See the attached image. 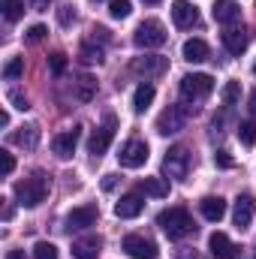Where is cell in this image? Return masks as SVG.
Masks as SVG:
<instances>
[{"label": "cell", "instance_id": "1", "mask_svg": "<svg viewBox=\"0 0 256 259\" xmlns=\"http://www.w3.org/2000/svg\"><path fill=\"white\" fill-rule=\"evenodd\" d=\"M157 226H160L172 241L187 238V235L196 232V223H193V217H190V211H187V208H166V211H160Z\"/></svg>", "mask_w": 256, "mask_h": 259}, {"label": "cell", "instance_id": "2", "mask_svg": "<svg viewBox=\"0 0 256 259\" xmlns=\"http://www.w3.org/2000/svg\"><path fill=\"white\" fill-rule=\"evenodd\" d=\"M49 187H52V184H49V175H46V172H33L30 178H24V181L15 184V196H18V202H21L24 208H36V205L46 202Z\"/></svg>", "mask_w": 256, "mask_h": 259}, {"label": "cell", "instance_id": "3", "mask_svg": "<svg viewBox=\"0 0 256 259\" xmlns=\"http://www.w3.org/2000/svg\"><path fill=\"white\" fill-rule=\"evenodd\" d=\"M214 91V78L208 75V72H190V75H184L181 78V84H178V94H181V100L196 109V103H202L208 94Z\"/></svg>", "mask_w": 256, "mask_h": 259}, {"label": "cell", "instance_id": "4", "mask_svg": "<svg viewBox=\"0 0 256 259\" xmlns=\"http://www.w3.org/2000/svg\"><path fill=\"white\" fill-rule=\"evenodd\" d=\"M190 166H193V157H190V151H187L184 145L169 148L166 157H163V169H166V175L175 178V181H184V178L190 175Z\"/></svg>", "mask_w": 256, "mask_h": 259}, {"label": "cell", "instance_id": "5", "mask_svg": "<svg viewBox=\"0 0 256 259\" xmlns=\"http://www.w3.org/2000/svg\"><path fill=\"white\" fill-rule=\"evenodd\" d=\"M133 42H136L139 49H160V46L166 42V27H163L157 18H145V21L136 27Z\"/></svg>", "mask_w": 256, "mask_h": 259}, {"label": "cell", "instance_id": "6", "mask_svg": "<svg viewBox=\"0 0 256 259\" xmlns=\"http://www.w3.org/2000/svg\"><path fill=\"white\" fill-rule=\"evenodd\" d=\"M115 127H118L115 115H106V124L94 130V136H91V142H88V151H91L97 160L109 151V145H112V139H115Z\"/></svg>", "mask_w": 256, "mask_h": 259}, {"label": "cell", "instance_id": "7", "mask_svg": "<svg viewBox=\"0 0 256 259\" xmlns=\"http://www.w3.org/2000/svg\"><path fill=\"white\" fill-rule=\"evenodd\" d=\"M121 247H124V253H127L130 259H157L160 256L157 244H154L151 238H145V235H127V238L121 241Z\"/></svg>", "mask_w": 256, "mask_h": 259}, {"label": "cell", "instance_id": "8", "mask_svg": "<svg viewBox=\"0 0 256 259\" xmlns=\"http://www.w3.org/2000/svg\"><path fill=\"white\" fill-rule=\"evenodd\" d=\"M118 160H121L124 169H139V166H145V163H148V142H142V139H130L127 145L121 148Z\"/></svg>", "mask_w": 256, "mask_h": 259}, {"label": "cell", "instance_id": "9", "mask_svg": "<svg viewBox=\"0 0 256 259\" xmlns=\"http://www.w3.org/2000/svg\"><path fill=\"white\" fill-rule=\"evenodd\" d=\"M184 124H187V109H184V106H169V109H163L160 118H157V133L169 136V133L184 130Z\"/></svg>", "mask_w": 256, "mask_h": 259}, {"label": "cell", "instance_id": "10", "mask_svg": "<svg viewBox=\"0 0 256 259\" xmlns=\"http://www.w3.org/2000/svg\"><path fill=\"white\" fill-rule=\"evenodd\" d=\"M97 217H100V208H97L94 202H88V205H78V208L69 211L66 226H69V229H88V226L97 223Z\"/></svg>", "mask_w": 256, "mask_h": 259}, {"label": "cell", "instance_id": "11", "mask_svg": "<svg viewBox=\"0 0 256 259\" xmlns=\"http://www.w3.org/2000/svg\"><path fill=\"white\" fill-rule=\"evenodd\" d=\"M78 136H81V127H72V130L58 133V136L52 139V151H55L61 160H69L72 151H75V145H78Z\"/></svg>", "mask_w": 256, "mask_h": 259}, {"label": "cell", "instance_id": "12", "mask_svg": "<svg viewBox=\"0 0 256 259\" xmlns=\"http://www.w3.org/2000/svg\"><path fill=\"white\" fill-rule=\"evenodd\" d=\"M166 66H169L166 58H160V55H145V58H136V61H133V72L151 78V75H163Z\"/></svg>", "mask_w": 256, "mask_h": 259}, {"label": "cell", "instance_id": "13", "mask_svg": "<svg viewBox=\"0 0 256 259\" xmlns=\"http://www.w3.org/2000/svg\"><path fill=\"white\" fill-rule=\"evenodd\" d=\"M142 211H145V199H142L139 190L121 196V202H115V214H118L121 220H133V217H139Z\"/></svg>", "mask_w": 256, "mask_h": 259}, {"label": "cell", "instance_id": "14", "mask_svg": "<svg viewBox=\"0 0 256 259\" xmlns=\"http://www.w3.org/2000/svg\"><path fill=\"white\" fill-rule=\"evenodd\" d=\"M253 211H256V199L250 193L238 196L235 199V211H232V220H235V226L238 229H247L250 226V220H253Z\"/></svg>", "mask_w": 256, "mask_h": 259}, {"label": "cell", "instance_id": "15", "mask_svg": "<svg viewBox=\"0 0 256 259\" xmlns=\"http://www.w3.org/2000/svg\"><path fill=\"white\" fill-rule=\"evenodd\" d=\"M172 21L178 27H193V24H199V9L190 0H175L172 3Z\"/></svg>", "mask_w": 256, "mask_h": 259}, {"label": "cell", "instance_id": "16", "mask_svg": "<svg viewBox=\"0 0 256 259\" xmlns=\"http://www.w3.org/2000/svg\"><path fill=\"white\" fill-rule=\"evenodd\" d=\"M103 250V238L100 235H84L78 241H72V256L75 259H97Z\"/></svg>", "mask_w": 256, "mask_h": 259}, {"label": "cell", "instance_id": "17", "mask_svg": "<svg viewBox=\"0 0 256 259\" xmlns=\"http://www.w3.org/2000/svg\"><path fill=\"white\" fill-rule=\"evenodd\" d=\"M214 21L217 24H235L241 18V6L235 0H214Z\"/></svg>", "mask_w": 256, "mask_h": 259}, {"label": "cell", "instance_id": "18", "mask_svg": "<svg viewBox=\"0 0 256 259\" xmlns=\"http://www.w3.org/2000/svg\"><path fill=\"white\" fill-rule=\"evenodd\" d=\"M199 211H202V217H205V220L220 223V220L226 217V202H223L220 196H205V199L199 202Z\"/></svg>", "mask_w": 256, "mask_h": 259}, {"label": "cell", "instance_id": "19", "mask_svg": "<svg viewBox=\"0 0 256 259\" xmlns=\"http://www.w3.org/2000/svg\"><path fill=\"white\" fill-rule=\"evenodd\" d=\"M208 247H211V256L214 259H235V244L229 241V235H223V232H214L211 238H208Z\"/></svg>", "mask_w": 256, "mask_h": 259}, {"label": "cell", "instance_id": "20", "mask_svg": "<svg viewBox=\"0 0 256 259\" xmlns=\"http://www.w3.org/2000/svg\"><path fill=\"white\" fill-rule=\"evenodd\" d=\"M247 42H250V36H247V30L241 27H232V30H226L223 33V46H226V52L229 55H241L244 49H247Z\"/></svg>", "mask_w": 256, "mask_h": 259}, {"label": "cell", "instance_id": "21", "mask_svg": "<svg viewBox=\"0 0 256 259\" xmlns=\"http://www.w3.org/2000/svg\"><path fill=\"white\" fill-rule=\"evenodd\" d=\"M184 61H190V64L208 61V42L205 39H187L184 42Z\"/></svg>", "mask_w": 256, "mask_h": 259}, {"label": "cell", "instance_id": "22", "mask_svg": "<svg viewBox=\"0 0 256 259\" xmlns=\"http://www.w3.org/2000/svg\"><path fill=\"white\" fill-rule=\"evenodd\" d=\"M94 97H97V78L94 75H78L75 78V100L91 103Z\"/></svg>", "mask_w": 256, "mask_h": 259}, {"label": "cell", "instance_id": "23", "mask_svg": "<svg viewBox=\"0 0 256 259\" xmlns=\"http://www.w3.org/2000/svg\"><path fill=\"white\" fill-rule=\"evenodd\" d=\"M154 94H157L154 84H151V81H142V84L136 88V94H133V109H136V112H145V109L154 103Z\"/></svg>", "mask_w": 256, "mask_h": 259}, {"label": "cell", "instance_id": "24", "mask_svg": "<svg viewBox=\"0 0 256 259\" xmlns=\"http://www.w3.org/2000/svg\"><path fill=\"white\" fill-rule=\"evenodd\" d=\"M139 193L163 199V196H169V184H166L163 178H145V181H139Z\"/></svg>", "mask_w": 256, "mask_h": 259}, {"label": "cell", "instance_id": "25", "mask_svg": "<svg viewBox=\"0 0 256 259\" xmlns=\"http://www.w3.org/2000/svg\"><path fill=\"white\" fill-rule=\"evenodd\" d=\"M9 142L12 145H21V148H36V142H39V127H24V133H12L9 136Z\"/></svg>", "mask_w": 256, "mask_h": 259}, {"label": "cell", "instance_id": "26", "mask_svg": "<svg viewBox=\"0 0 256 259\" xmlns=\"http://www.w3.org/2000/svg\"><path fill=\"white\" fill-rule=\"evenodd\" d=\"M0 9L6 21H18L24 15V0H0Z\"/></svg>", "mask_w": 256, "mask_h": 259}, {"label": "cell", "instance_id": "27", "mask_svg": "<svg viewBox=\"0 0 256 259\" xmlns=\"http://www.w3.org/2000/svg\"><path fill=\"white\" fill-rule=\"evenodd\" d=\"M78 58H81L84 64H103V61H106V58H103V49H100V46H91V42H84V46H81Z\"/></svg>", "mask_w": 256, "mask_h": 259}, {"label": "cell", "instance_id": "28", "mask_svg": "<svg viewBox=\"0 0 256 259\" xmlns=\"http://www.w3.org/2000/svg\"><path fill=\"white\" fill-rule=\"evenodd\" d=\"M238 139H241V145H256V121H241Z\"/></svg>", "mask_w": 256, "mask_h": 259}, {"label": "cell", "instance_id": "29", "mask_svg": "<svg viewBox=\"0 0 256 259\" xmlns=\"http://www.w3.org/2000/svg\"><path fill=\"white\" fill-rule=\"evenodd\" d=\"M21 72H24V58H12L9 64L3 66V78H6V81H12V78H18Z\"/></svg>", "mask_w": 256, "mask_h": 259}, {"label": "cell", "instance_id": "30", "mask_svg": "<svg viewBox=\"0 0 256 259\" xmlns=\"http://www.w3.org/2000/svg\"><path fill=\"white\" fill-rule=\"evenodd\" d=\"M33 259H58V247L52 241H39L33 247Z\"/></svg>", "mask_w": 256, "mask_h": 259}, {"label": "cell", "instance_id": "31", "mask_svg": "<svg viewBox=\"0 0 256 259\" xmlns=\"http://www.w3.org/2000/svg\"><path fill=\"white\" fill-rule=\"evenodd\" d=\"M130 12H133L130 0H112V3H109V15H112V18H127Z\"/></svg>", "mask_w": 256, "mask_h": 259}, {"label": "cell", "instance_id": "32", "mask_svg": "<svg viewBox=\"0 0 256 259\" xmlns=\"http://www.w3.org/2000/svg\"><path fill=\"white\" fill-rule=\"evenodd\" d=\"M238 97H241V84H238V81H229V84L223 88V103H226V106H235Z\"/></svg>", "mask_w": 256, "mask_h": 259}, {"label": "cell", "instance_id": "33", "mask_svg": "<svg viewBox=\"0 0 256 259\" xmlns=\"http://www.w3.org/2000/svg\"><path fill=\"white\" fill-rule=\"evenodd\" d=\"M58 21H61L64 27H69V24L75 21V6H69V3H66V6H61V9H58Z\"/></svg>", "mask_w": 256, "mask_h": 259}, {"label": "cell", "instance_id": "34", "mask_svg": "<svg viewBox=\"0 0 256 259\" xmlns=\"http://www.w3.org/2000/svg\"><path fill=\"white\" fill-rule=\"evenodd\" d=\"M49 66H52V72H55V75H61V72L66 69V55H61V52H55V55L49 58Z\"/></svg>", "mask_w": 256, "mask_h": 259}, {"label": "cell", "instance_id": "35", "mask_svg": "<svg viewBox=\"0 0 256 259\" xmlns=\"http://www.w3.org/2000/svg\"><path fill=\"white\" fill-rule=\"evenodd\" d=\"M9 103H12L15 109H21V112H27V109H30V103H27V97H24L21 91H9Z\"/></svg>", "mask_w": 256, "mask_h": 259}, {"label": "cell", "instance_id": "36", "mask_svg": "<svg viewBox=\"0 0 256 259\" xmlns=\"http://www.w3.org/2000/svg\"><path fill=\"white\" fill-rule=\"evenodd\" d=\"M0 166H3V175H12V169H15V157H12L9 151H0Z\"/></svg>", "mask_w": 256, "mask_h": 259}, {"label": "cell", "instance_id": "37", "mask_svg": "<svg viewBox=\"0 0 256 259\" xmlns=\"http://www.w3.org/2000/svg\"><path fill=\"white\" fill-rule=\"evenodd\" d=\"M46 33H49V30H46L42 24H33V27L27 30V42H39V39H42Z\"/></svg>", "mask_w": 256, "mask_h": 259}, {"label": "cell", "instance_id": "38", "mask_svg": "<svg viewBox=\"0 0 256 259\" xmlns=\"http://www.w3.org/2000/svg\"><path fill=\"white\" fill-rule=\"evenodd\" d=\"M214 163H217L220 169H232V157H229L226 151H217V154H214Z\"/></svg>", "mask_w": 256, "mask_h": 259}, {"label": "cell", "instance_id": "39", "mask_svg": "<svg viewBox=\"0 0 256 259\" xmlns=\"http://www.w3.org/2000/svg\"><path fill=\"white\" fill-rule=\"evenodd\" d=\"M175 259H196V250H193V247H178Z\"/></svg>", "mask_w": 256, "mask_h": 259}, {"label": "cell", "instance_id": "40", "mask_svg": "<svg viewBox=\"0 0 256 259\" xmlns=\"http://www.w3.org/2000/svg\"><path fill=\"white\" fill-rule=\"evenodd\" d=\"M115 184H118V175H106L103 178V190H115Z\"/></svg>", "mask_w": 256, "mask_h": 259}, {"label": "cell", "instance_id": "41", "mask_svg": "<svg viewBox=\"0 0 256 259\" xmlns=\"http://www.w3.org/2000/svg\"><path fill=\"white\" fill-rule=\"evenodd\" d=\"M49 3H52V0H30V6H33L36 12H46V9H49Z\"/></svg>", "mask_w": 256, "mask_h": 259}, {"label": "cell", "instance_id": "42", "mask_svg": "<svg viewBox=\"0 0 256 259\" xmlns=\"http://www.w3.org/2000/svg\"><path fill=\"white\" fill-rule=\"evenodd\" d=\"M6 259H24V250H9Z\"/></svg>", "mask_w": 256, "mask_h": 259}, {"label": "cell", "instance_id": "43", "mask_svg": "<svg viewBox=\"0 0 256 259\" xmlns=\"http://www.w3.org/2000/svg\"><path fill=\"white\" fill-rule=\"evenodd\" d=\"M247 109H250V115H256V91L250 94V103H247Z\"/></svg>", "mask_w": 256, "mask_h": 259}, {"label": "cell", "instance_id": "44", "mask_svg": "<svg viewBox=\"0 0 256 259\" xmlns=\"http://www.w3.org/2000/svg\"><path fill=\"white\" fill-rule=\"evenodd\" d=\"M145 3H151V6H154V3H160V0H145Z\"/></svg>", "mask_w": 256, "mask_h": 259}, {"label": "cell", "instance_id": "45", "mask_svg": "<svg viewBox=\"0 0 256 259\" xmlns=\"http://www.w3.org/2000/svg\"><path fill=\"white\" fill-rule=\"evenodd\" d=\"M253 72H256V64H253Z\"/></svg>", "mask_w": 256, "mask_h": 259}, {"label": "cell", "instance_id": "46", "mask_svg": "<svg viewBox=\"0 0 256 259\" xmlns=\"http://www.w3.org/2000/svg\"><path fill=\"white\" fill-rule=\"evenodd\" d=\"M253 259H256V256H253Z\"/></svg>", "mask_w": 256, "mask_h": 259}]
</instances>
